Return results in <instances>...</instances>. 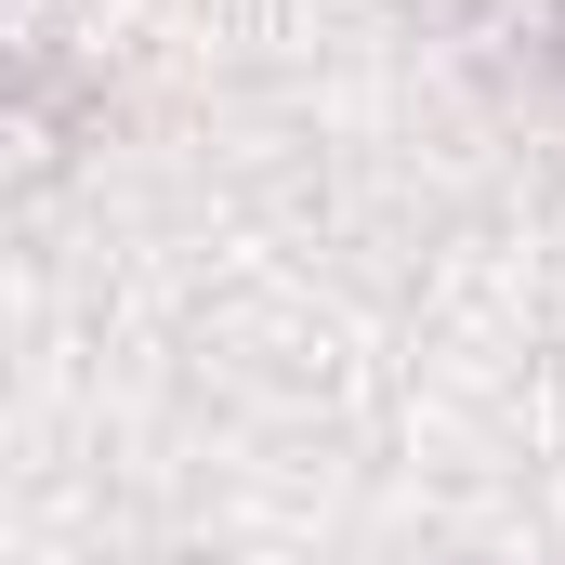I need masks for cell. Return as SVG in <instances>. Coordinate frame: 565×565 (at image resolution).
<instances>
[]
</instances>
